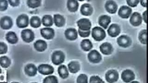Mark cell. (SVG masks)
I'll return each instance as SVG.
<instances>
[{"label":"cell","instance_id":"1","mask_svg":"<svg viewBox=\"0 0 148 83\" xmlns=\"http://www.w3.org/2000/svg\"><path fill=\"white\" fill-rule=\"evenodd\" d=\"M92 36L95 40L101 41L105 38L106 34L102 28L99 27H95L92 29Z\"/></svg>","mask_w":148,"mask_h":83},{"label":"cell","instance_id":"2","mask_svg":"<svg viewBox=\"0 0 148 83\" xmlns=\"http://www.w3.org/2000/svg\"><path fill=\"white\" fill-rule=\"evenodd\" d=\"M65 55L61 51H57L54 52L51 56L53 63L55 65H59L64 61Z\"/></svg>","mask_w":148,"mask_h":83},{"label":"cell","instance_id":"3","mask_svg":"<svg viewBox=\"0 0 148 83\" xmlns=\"http://www.w3.org/2000/svg\"><path fill=\"white\" fill-rule=\"evenodd\" d=\"M21 36L23 40L26 43H30L34 39V33L30 29L23 30L21 32Z\"/></svg>","mask_w":148,"mask_h":83},{"label":"cell","instance_id":"4","mask_svg":"<svg viewBox=\"0 0 148 83\" xmlns=\"http://www.w3.org/2000/svg\"><path fill=\"white\" fill-rule=\"evenodd\" d=\"M29 24V18L25 14L18 16L16 20V24L20 28L27 27Z\"/></svg>","mask_w":148,"mask_h":83},{"label":"cell","instance_id":"5","mask_svg":"<svg viewBox=\"0 0 148 83\" xmlns=\"http://www.w3.org/2000/svg\"><path fill=\"white\" fill-rule=\"evenodd\" d=\"M77 24L79 29L84 31H88L91 27V23L90 20L87 18H82L78 21Z\"/></svg>","mask_w":148,"mask_h":83},{"label":"cell","instance_id":"6","mask_svg":"<svg viewBox=\"0 0 148 83\" xmlns=\"http://www.w3.org/2000/svg\"><path fill=\"white\" fill-rule=\"evenodd\" d=\"M0 26L3 30H8L13 26V21L8 16H4L0 20Z\"/></svg>","mask_w":148,"mask_h":83},{"label":"cell","instance_id":"7","mask_svg":"<svg viewBox=\"0 0 148 83\" xmlns=\"http://www.w3.org/2000/svg\"><path fill=\"white\" fill-rule=\"evenodd\" d=\"M54 69L52 66L48 64H41L38 67V71L43 75H49L54 73Z\"/></svg>","mask_w":148,"mask_h":83},{"label":"cell","instance_id":"8","mask_svg":"<svg viewBox=\"0 0 148 83\" xmlns=\"http://www.w3.org/2000/svg\"><path fill=\"white\" fill-rule=\"evenodd\" d=\"M119 74L114 70H109L106 74V79L109 83H114L117 81L119 78Z\"/></svg>","mask_w":148,"mask_h":83},{"label":"cell","instance_id":"9","mask_svg":"<svg viewBox=\"0 0 148 83\" xmlns=\"http://www.w3.org/2000/svg\"><path fill=\"white\" fill-rule=\"evenodd\" d=\"M117 43L120 47L123 48L128 47L132 44L131 38L128 36L122 35L117 39Z\"/></svg>","mask_w":148,"mask_h":83},{"label":"cell","instance_id":"10","mask_svg":"<svg viewBox=\"0 0 148 83\" xmlns=\"http://www.w3.org/2000/svg\"><path fill=\"white\" fill-rule=\"evenodd\" d=\"M88 59L90 62L94 63H98L101 60V54L97 51L94 50L90 52L88 54Z\"/></svg>","mask_w":148,"mask_h":83},{"label":"cell","instance_id":"11","mask_svg":"<svg viewBox=\"0 0 148 83\" xmlns=\"http://www.w3.org/2000/svg\"><path fill=\"white\" fill-rule=\"evenodd\" d=\"M121 78L123 81L126 83H128L134 80L135 74L132 71L126 70L123 71Z\"/></svg>","mask_w":148,"mask_h":83},{"label":"cell","instance_id":"12","mask_svg":"<svg viewBox=\"0 0 148 83\" xmlns=\"http://www.w3.org/2000/svg\"><path fill=\"white\" fill-rule=\"evenodd\" d=\"M40 32L42 36L47 40L52 39L54 37V31L52 28H43L41 30Z\"/></svg>","mask_w":148,"mask_h":83},{"label":"cell","instance_id":"13","mask_svg":"<svg viewBox=\"0 0 148 83\" xmlns=\"http://www.w3.org/2000/svg\"><path fill=\"white\" fill-rule=\"evenodd\" d=\"M130 21L132 25L134 27H138L141 24L142 18L140 14L137 12H135L132 14Z\"/></svg>","mask_w":148,"mask_h":83},{"label":"cell","instance_id":"14","mask_svg":"<svg viewBox=\"0 0 148 83\" xmlns=\"http://www.w3.org/2000/svg\"><path fill=\"white\" fill-rule=\"evenodd\" d=\"M132 10L127 6H122L119 11L118 14L120 17L123 18H128L132 14Z\"/></svg>","mask_w":148,"mask_h":83},{"label":"cell","instance_id":"15","mask_svg":"<svg viewBox=\"0 0 148 83\" xmlns=\"http://www.w3.org/2000/svg\"><path fill=\"white\" fill-rule=\"evenodd\" d=\"M109 35L112 37H116L119 34L120 32V28L117 24H111L108 30Z\"/></svg>","mask_w":148,"mask_h":83},{"label":"cell","instance_id":"16","mask_svg":"<svg viewBox=\"0 0 148 83\" xmlns=\"http://www.w3.org/2000/svg\"><path fill=\"white\" fill-rule=\"evenodd\" d=\"M106 10L111 14H115L117 11L118 6L114 1L112 0H109L106 2L105 5Z\"/></svg>","mask_w":148,"mask_h":83},{"label":"cell","instance_id":"17","mask_svg":"<svg viewBox=\"0 0 148 83\" xmlns=\"http://www.w3.org/2000/svg\"><path fill=\"white\" fill-rule=\"evenodd\" d=\"M65 35L66 38L69 40L73 41L77 38V32L76 30L73 28H69L65 31Z\"/></svg>","mask_w":148,"mask_h":83},{"label":"cell","instance_id":"18","mask_svg":"<svg viewBox=\"0 0 148 83\" xmlns=\"http://www.w3.org/2000/svg\"><path fill=\"white\" fill-rule=\"evenodd\" d=\"M111 17L108 15H102L99 18V24L104 29H107L109 24L111 22Z\"/></svg>","mask_w":148,"mask_h":83},{"label":"cell","instance_id":"19","mask_svg":"<svg viewBox=\"0 0 148 83\" xmlns=\"http://www.w3.org/2000/svg\"><path fill=\"white\" fill-rule=\"evenodd\" d=\"M100 50L103 54L109 55L112 53L113 48L111 44L108 43H105L100 46Z\"/></svg>","mask_w":148,"mask_h":83},{"label":"cell","instance_id":"20","mask_svg":"<svg viewBox=\"0 0 148 83\" xmlns=\"http://www.w3.org/2000/svg\"><path fill=\"white\" fill-rule=\"evenodd\" d=\"M93 9L89 4L86 3L82 5L81 8V13L84 16H90L92 14Z\"/></svg>","mask_w":148,"mask_h":83},{"label":"cell","instance_id":"21","mask_svg":"<svg viewBox=\"0 0 148 83\" xmlns=\"http://www.w3.org/2000/svg\"><path fill=\"white\" fill-rule=\"evenodd\" d=\"M25 71L27 75L32 77L37 74V68L34 65L29 64L25 67Z\"/></svg>","mask_w":148,"mask_h":83},{"label":"cell","instance_id":"22","mask_svg":"<svg viewBox=\"0 0 148 83\" xmlns=\"http://www.w3.org/2000/svg\"><path fill=\"white\" fill-rule=\"evenodd\" d=\"M47 44L45 41L39 40L34 44V48L38 52H43L47 48Z\"/></svg>","mask_w":148,"mask_h":83},{"label":"cell","instance_id":"23","mask_svg":"<svg viewBox=\"0 0 148 83\" xmlns=\"http://www.w3.org/2000/svg\"><path fill=\"white\" fill-rule=\"evenodd\" d=\"M78 7V2L76 0H68L67 1V7L71 12H76Z\"/></svg>","mask_w":148,"mask_h":83},{"label":"cell","instance_id":"24","mask_svg":"<svg viewBox=\"0 0 148 83\" xmlns=\"http://www.w3.org/2000/svg\"><path fill=\"white\" fill-rule=\"evenodd\" d=\"M6 38L8 43L12 44H16L18 41V38L16 36V34L12 31L8 32L6 34Z\"/></svg>","mask_w":148,"mask_h":83},{"label":"cell","instance_id":"25","mask_svg":"<svg viewBox=\"0 0 148 83\" xmlns=\"http://www.w3.org/2000/svg\"><path fill=\"white\" fill-rule=\"evenodd\" d=\"M54 21L55 25L58 27H62L65 23V20L63 16L60 14L54 15Z\"/></svg>","mask_w":148,"mask_h":83},{"label":"cell","instance_id":"26","mask_svg":"<svg viewBox=\"0 0 148 83\" xmlns=\"http://www.w3.org/2000/svg\"><path fill=\"white\" fill-rule=\"evenodd\" d=\"M68 68L71 73H75L80 70V66L78 62L72 61L69 64Z\"/></svg>","mask_w":148,"mask_h":83},{"label":"cell","instance_id":"27","mask_svg":"<svg viewBox=\"0 0 148 83\" xmlns=\"http://www.w3.org/2000/svg\"><path fill=\"white\" fill-rule=\"evenodd\" d=\"M58 73L60 77L62 78H67L69 76V72L67 67L64 65L59 66L58 68Z\"/></svg>","mask_w":148,"mask_h":83},{"label":"cell","instance_id":"28","mask_svg":"<svg viewBox=\"0 0 148 83\" xmlns=\"http://www.w3.org/2000/svg\"><path fill=\"white\" fill-rule=\"evenodd\" d=\"M81 46L83 50L88 51L92 48V44L88 39H84L81 42Z\"/></svg>","mask_w":148,"mask_h":83},{"label":"cell","instance_id":"29","mask_svg":"<svg viewBox=\"0 0 148 83\" xmlns=\"http://www.w3.org/2000/svg\"><path fill=\"white\" fill-rule=\"evenodd\" d=\"M42 22L45 27H51L53 25V18L51 15H45L42 18Z\"/></svg>","mask_w":148,"mask_h":83},{"label":"cell","instance_id":"30","mask_svg":"<svg viewBox=\"0 0 148 83\" xmlns=\"http://www.w3.org/2000/svg\"><path fill=\"white\" fill-rule=\"evenodd\" d=\"M41 24V20L37 16H33L30 20V25L34 28L39 27Z\"/></svg>","mask_w":148,"mask_h":83},{"label":"cell","instance_id":"31","mask_svg":"<svg viewBox=\"0 0 148 83\" xmlns=\"http://www.w3.org/2000/svg\"><path fill=\"white\" fill-rule=\"evenodd\" d=\"M11 64V61L8 57L3 56L0 58V65L3 68H8Z\"/></svg>","mask_w":148,"mask_h":83},{"label":"cell","instance_id":"32","mask_svg":"<svg viewBox=\"0 0 148 83\" xmlns=\"http://www.w3.org/2000/svg\"><path fill=\"white\" fill-rule=\"evenodd\" d=\"M41 0H27V4L30 8H35L41 6Z\"/></svg>","mask_w":148,"mask_h":83},{"label":"cell","instance_id":"33","mask_svg":"<svg viewBox=\"0 0 148 83\" xmlns=\"http://www.w3.org/2000/svg\"><path fill=\"white\" fill-rule=\"evenodd\" d=\"M147 31L146 30H143L139 34V39L142 44H147Z\"/></svg>","mask_w":148,"mask_h":83},{"label":"cell","instance_id":"34","mask_svg":"<svg viewBox=\"0 0 148 83\" xmlns=\"http://www.w3.org/2000/svg\"><path fill=\"white\" fill-rule=\"evenodd\" d=\"M43 83H57L58 79L54 76H50L45 78L44 79Z\"/></svg>","mask_w":148,"mask_h":83},{"label":"cell","instance_id":"35","mask_svg":"<svg viewBox=\"0 0 148 83\" xmlns=\"http://www.w3.org/2000/svg\"><path fill=\"white\" fill-rule=\"evenodd\" d=\"M77 83H88V77L84 74H81L77 79Z\"/></svg>","mask_w":148,"mask_h":83},{"label":"cell","instance_id":"36","mask_svg":"<svg viewBox=\"0 0 148 83\" xmlns=\"http://www.w3.org/2000/svg\"><path fill=\"white\" fill-rule=\"evenodd\" d=\"M8 7V3L7 0H0V11H4Z\"/></svg>","mask_w":148,"mask_h":83},{"label":"cell","instance_id":"37","mask_svg":"<svg viewBox=\"0 0 148 83\" xmlns=\"http://www.w3.org/2000/svg\"><path fill=\"white\" fill-rule=\"evenodd\" d=\"M8 51V47L5 43L0 42V54H5Z\"/></svg>","mask_w":148,"mask_h":83},{"label":"cell","instance_id":"38","mask_svg":"<svg viewBox=\"0 0 148 83\" xmlns=\"http://www.w3.org/2000/svg\"><path fill=\"white\" fill-rule=\"evenodd\" d=\"M90 83H104V81L98 76H92L90 79Z\"/></svg>","mask_w":148,"mask_h":83},{"label":"cell","instance_id":"39","mask_svg":"<svg viewBox=\"0 0 148 83\" xmlns=\"http://www.w3.org/2000/svg\"><path fill=\"white\" fill-rule=\"evenodd\" d=\"M127 4L130 7H136L139 2V0H126Z\"/></svg>","mask_w":148,"mask_h":83},{"label":"cell","instance_id":"40","mask_svg":"<svg viewBox=\"0 0 148 83\" xmlns=\"http://www.w3.org/2000/svg\"><path fill=\"white\" fill-rule=\"evenodd\" d=\"M78 32L80 36L82 37H88L90 33V30L86 31H84L80 30V29H79Z\"/></svg>","mask_w":148,"mask_h":83},{"label":"cell","instance_id":"41","mask_svg":"<svg viewBox=\"0 0 148 83\" xmlns=\"http://www.w3.org/2000/svg\"><path fill=\"white\" fill-rule=\"evenodd\" d=\"M8 2L12 7H17L20 4V0H8Z\"/></svg>","mask_w":148,"mask_h":83},{"label":"cell","instance_id":"42","mask_svg":"<svg viewBox=\"0 0 148 83\" xmlns=\"http://www.w3.org/2000/svg\"><path fill=\"white\" fill-rule=\"evenodd\" d=\"M141 4L144 7H147V0H140Z\"/></svg>","mask_w":148,"mask_h":83},{"label":"cell","instance_id":"43","mask_svg":"<svg viewBox=\"0 0 148 83\" xmlns=\"http://www.w3.org/2000/svg\"><path fill=\"white\" fill-rule=\"evenodd\" d=\"M143 19L144 21H145V22L146 23H147V11H145L143 13Z\"/></svg>","mask_w":148,"mask_h":83},{"label":"cell","instance_id":"44","mask_svg":"<svg viewBox=\"0 0 148 83\" xmlns=\"http://www.w3.org/2000/svg\"><path fill=\"white\" fill-rule=\"evenodd\" d=\"M1 73V68H0V74Z\"/></svg>","mask_w":148,"mask_h":83},{"label":"cell","instance_id":"45","mask_svg":"<svg viewBox=\"0 0 148 83\" xmlns=\"http://www.w3.org/2000/svg\"><path fill=\"white\" fill-rule=\"evenodd\" d=\"M78 1H84V0H78Z\"/></svg>","mask_w":148,"mask_h":83}]
</instances>
